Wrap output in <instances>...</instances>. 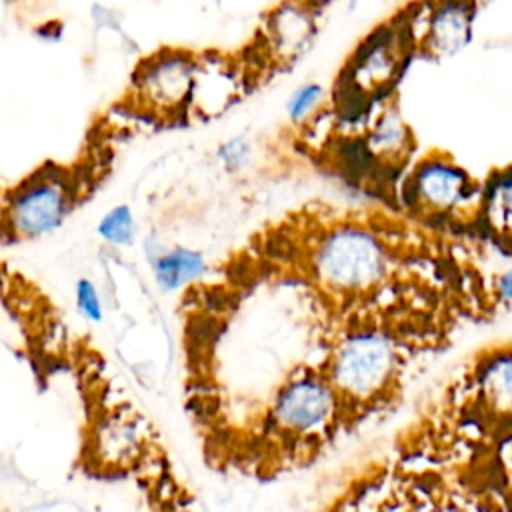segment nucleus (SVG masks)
Wrapping results in <instances>:
<instances>
[{
    "instance_id": "f257e3e1",
    "label": "nucleus",
    "mask_w": 512,
    "mask_h": 512,
    "mask_svg": "<svg viewBox=\"0 0 512 512\" xmlns=\"http://www.w3.org/2000/svg\"><path fill=\"white\" fill-rule=\"evenodd\" d=\"M312 512H512V338L470 352Z\"/></svg>"
},
{
    "instance_id": "f03ea898",
    "label": "nucleus",
    "mask_w": 512,
    "mask_h": 512,
    "mask_svg": "<svg viewBox=\"0 0 512 512\" xmlns=\"http://www.w3.org/2000/svg\"><path fill=\"white\" fill-rule=\"evenodd\" d=\"M402 200L428 222L478 224L482 184L448 152L430 150L404 176Z\"/></svg>"
},
{
    "instance_id": "7ed1b4c3",
    "label": "nucleus",
    "mask_w": 512,
    "mask_h": 512,
    "mask_svg": "<svg viewBox=\"0 0 512 512\" xmlns=\"http://www.w3.org/2000/svg\"><path fill=\"white\" fill-rule=\"evenodd\" d=\"M76 196V182L64 168H38L8 194L0 222L14 240L52 234L72 212Z\"/></svg>"
},
{
    "instance_id": "20e7f679",
    "label": "nucleus",
    "mask_w": 512,
    "mask_h": 512,
    "mask_svg": "<svg viewBox=\"0 0 512 512\" xmlns=\"http://www.w3.org/2000/svg\"><path fill=\"white\" fill-rule=\"evenodd\" d=\"M414 54L412 10L408 18L382 24L366 36L342 70L348 94L362 100H378L394 88Z\"/></svg>"
},
{
    "instance_id": "39448f33",
    "label": "nucleus",
    "mask_w": 512,
    "mask_h": 512,
    "mask_svg": "<svg viewBox=\"0 0 512 512\" xmlns=\"http://www.w3.org/2000/svg\"><path fill=\"white\" fill-rule=\"evenodd\" d=\"M196 64L198 56L180 48H166L148 56L134 72L136 102L160 118L188 112Z\"/></svg>"
},
{
    "instance_id": "423d86ee",
    "label": "nucleus",
    "mask_w": 512,
    "mask_h": 512,
    "mask_svg": "<svg viewBox=\"0 0 512 512\" xmlns=\"http://www.w3.org/2000/svg\"><path fill=\"white\" fill-rule=\"evenodd\" d=\"M476 0H428L412 10L414 52L432 60L460 54L472 40Z\"/></svg>"
},
{
    "instance_id": "0eeeda50",
    "label": "nucleus",
    "mask_w": 512,
    "mask_h": 512,
    "mask_svg": "<svg viewBox=\"0 0 512 512\" xmlns=\"http://www.w3.org/2000/svg\"><path fill=\"white\" fill-rule=\"evenodd\" d=\"M244 78L232 58L204 54L198 56L188 114L198 118L220 116L242 94Z\"/></svg>"
},
{
    "instance_id": "6e6552de",
    "label": "nucleus",
    "mask_w": 512,
    "mask_h": 512,
    "mask_svg": "<svg viewBox=\"0 0 512 512\" xmlns=\"http://www.w3.org/2000/svg\"><path fill=\"white\" fill-rule=\"evenodd\" d=\"M316 12L310 2L290 0L274 8L264 24V48L268 58L282 66L296 60L312 42Z\"/></svg>"
},
{
    "instance_id": "1a4fd4ad",
    "label": "nucleus",
    "mask_w": 512,
    "mask_h": 512,
    "mask_svg": "<svg viewBox=\"0 0 512 512\" xmlns=\"http://www.w3.org/2000/svg\"><path fill=\"white\" fill-rule=\"evenodd\" d=\"M146 446V430L138 416L112 412L96 422L92 434L94 462L106 468H124L134 464Z\"/></svg>"
},
{
    "instance_id": "9d476101",
    "label": "nucleus",
    "mask_w": 512,
    "mask_h": 512,
    "mask_svg": "<svg viewBox=\"0 0 512 512\" xmlns=\"http://www.w3.org/2000/svg\"><path fill=\"white\" fill-rule=\"evenodd\" d=\"M414 134L400 108L386 100L370 120L362 146L364 152L382 166H404L414 150Z\"/></svg>"
},
{
    "instance_id": "9b49d317",
    "label": "nucleus",
    "mask_w": 512,
    "mask_h": 512,
    "mask_svg": "<svg viewBox=\"0 0 512 512\" xmlns=\"http://www.w3.org/2000/svg\"><path fill=\"white\" fill-rule=\"evenodd\" d=\"M478 224L500 244L512 248V166L490 172L482 184Z\"/></svg>"
},
{
    "instance_id": "f8f14e48",
    "label": "nucleus",
    "mask_w": 512,
    "mask_h": 512,
    "mask_svg": "<svg viewBox=\"0 0 512 512\" xmlns=\"http://www.w3.org/2000/svg\"><path fill=\"white\" fill-rule=\"evenodd\" d=\"M150 268L154 282L162 292H178L198 282L206 274L208 264L202 252L186 246H172L152 258Z\"/></svg>"
},
{
    "instance_id": "ddd939ff",
    "label": "nucleus",
    "mask_w": 512,
    "mask_h": 512,
    "mask_svg": "<svg viewBox=\"0 0 512 512\" xmlns=\"http://www.w3.org/2000/svg\"><path fill=\"white\" fill-rule=\"evenodd\" d=\"M96 234L110 246L128 248L136 242V216L128 204L112 206L96 224Z\"/></svg>"
},
{
    "instance_id": "4468645a",
    "label": "nucleus",
    "mask_w": 512,
    "mask_h": 512,
    "mask_svg": "<svg viewBox=\"0 0 512 512\" xmlns=\"http://www.w3.org/2000/svg\"><path fill=\"white\" fill-rule=\"evenodd\" d=\"M324 86L318 82H304L300 84L290 98L286 100V116L290 122L298 124L304 122L322 102Z\"/></svg>"
},
{
    "instance_id": "2eb2a0df",
    "label": "nucleus",
    "mask_w": 512,
    "mask_h": 512,
    "mask_svg": "<svg viewBox=\"0 0 512 512\" xmlns=\"http://www.w3.org/2000/svg\"><path fill=\"white\" fill-rule=\"evenodd\" d=\"M216 158L220 162V166L230 172V174H238L242 172L250 160H252V142L244 136H234L224 140L218 148H216Z\"/></svg>"
},
{
    "instance_id": "dca6fc26",
    "label": "nucleus",
    "mask_w": 512,
    "mask_h": 512,
    "mask_svg": "<svg viewBox=\"0 0 512 512\" xmlns=\"http://www.w3.org/2000/svg\"><path fill=\"white\" fill-rule=\"evenodd\" d=\"M74 300H76V308H78L82 318H86L88 322H102L104 304H102V298H100V292H98L96 284L90 278L76 280Z\"/></svg>"
},
{
    "instance_id": "f3484780",
    "label": "nucleus",
    "mask_w": 512,
    "mask_h": 512,
    "mask_svg": "<svg viewBox=\"0 0 512 512\" xmlns=\"http://www.w3.org/2000/svg\"><path fill=\"white\" fill-rule=\"evenodd\" d=\"M492 290L500 304L512 302V266H508L502 274L496 276V280L492 282Z\"/></svg>"
},
{
    "instance_id": "a211bd4d",
    "label": "nucleus",
    "mask_w": 512,
    "mask_h": 512,
    "mask_svg": "<svg viewBox=\"0 0 512 512\" xmlns=\"http://www.w3.org/2000/svg\"><path fill=\"white\" fill-rule=\"evenodd\" d=\"M2 292H4V274L0 270V298H2Z\"/></svg>"
}]
</instances>
